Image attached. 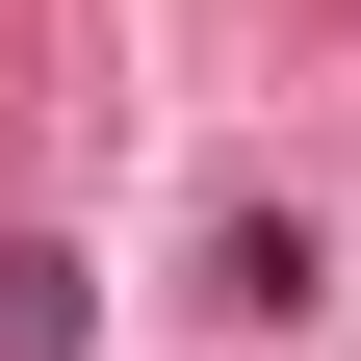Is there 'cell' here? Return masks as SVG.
Wrapping results in <instances>:
<instances>
[{"label":"cell","mask_w":361,"mask_h":361,"mask_svg":"<svg viewBox=\"0 0 361 361\" xmlns=\"http://www.w3.org/2000/svg\"><path fill=\"white\" fill-rule=\"evenodd\" d=\"M0 361H78V258H52V233L0 258Z\"/></svg>","instance_id":"cell-2"},{"label":"cell","mask_w":361,"mask_h":361,"mask_svg":"<svg viewBox=\"0 0 361 361\" xmlns=\"http://www.w3.org/2000/svg\"><path fill=\"white\" fill-rule=\"evenodd\" d=\"M207 310H310V233L284 207H207Z\"/></svg>","instance_id":"cell-1"}]
</instances>
